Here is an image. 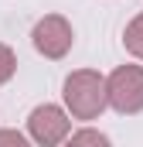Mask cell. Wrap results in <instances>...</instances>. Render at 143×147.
I'll list each match as a JSON object with an SVG mask.
<instances>
[{
  "label": "cell",
  "mask_w": 143,
  "mask_h": 147,
  "mask_svg": "<svg viewBox=\"0 0 143 147\" xmlns=\"http://www.w3.org/2000/svg\"><path fill=\"white\" fill-rule=\"evenodd\" d=\"M65 106L75 120H96L99 113L109 106V86L106 75H99L96 69H78L65 79Z\"/></svg>",
  "instance_id": "1"
},
{
  "label": "cell",
  "mask_w": 143,
  "mask_h": 147,
  "mask_svg": "<svg viewBox=\"0 0 143 147\" xmlns=\"http://www.w3.org/2000/svg\"><path fill=\"white\" fill-rule=\"evenodd\" d=\"M109 106L116 113H140L143 110V65H119L106 79Z\"/></svg>",
  "instance_id": "2"
},
{
  "label": "cell",
  "mask_w": 143,
  "mask_h": 147,
  "mask_svg": "<svg viewBox=\"0 0 143 147\" xmlns=\"http://www.w3.org/2000/svg\"><path fill=\"white\" fill-rule=\"evenodd\" d=\"M27 134L41 147H61L72 137V120H68V113L61 110V106L44 103V106H34L31 110V116H27Z\"/></svg>",
  "instance_id": "3"
},
{
  "label": "cell",
  "mask_w": 143,
  "mask_h": 147,
  "mask_svg": "<svg viewBox=\"0 0 143 147\" xmlns=\"http://www.w3.org/2000/svg\"><path fill=\"white\" fill-rule=\"evenodd\" d=\"M31 41H34V48L44 55V58H65L72 51V24L61 17V14H48V17H41L34 24V31H31Z\"/></svg>",
  "instance_id": "4"
},
{
  "label": "cell",
  "mask_w": 143,
  "mask_h": 147,
  "mask_svg": "<svg viewBox=\"0 0 143 147\" xmlns=\"http://www.w3.org/2000/svg\"><path fill=\"white\" fill-rule=\"evenodd\" d=\"M123 45H126V51H130L133 58H143V10L126 24V31H123Z\"/></svg>",
  "instance_id": "5"
},
{
  "label": "cell",
  "mask_w": 143,
  "mask_h": 147,
  "mask_svg": "<svg viewBox=\"0 0 143 147\" xmlns=\"http://www.w3.org/2000/svg\"><path fill=\"white\" fill-rule=\"evenodd\" d=\"M61 147H112V144H109L106 134H99V130H92V127H82V130H75Z\"/></svg>",
  "instance_id": "6"
},
{
  "label": "cell",
  "mask_w": 143,
  "mask_h": 147,
  "mask_svg": "<svg viewBox=\"0 0 143 147\" xmlns=\"http://www.w3.org/2000/svg\"><path fill=\"white\" fill-rule=\"evenodd\" d=\"M14 72H17V55H14L7 45H0V86H3V82H10Z\"/></svg>",
  "instance_id": "7"
},
{
  "label": "cell",
  "mask_w": 143,
  "mask_h": 147,
  "mask_svg": "<svg viewBox=\"0 0 143 147\" xmlns=\"http://www.w3.org/2000/svg\"><path fill=\"white\" fill-rule=\"evenodd\" d=\"M0 147H31V140L21 130H0Z\"/></svg>",
  "instance_id": "8"
}]
</instances>
